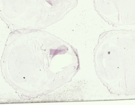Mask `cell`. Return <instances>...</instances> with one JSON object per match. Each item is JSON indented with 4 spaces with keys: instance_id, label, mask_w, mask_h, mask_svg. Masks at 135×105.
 Here are the masks:
<instances>
[{
    "instance_id": "cell-2",
    "label": "cell",
    "mask_w": 135,
    "mask_h": 105,
    "mask_svg": "<svg viewBox=\"0 0 135 105\" xmlns=\"http://www.w3.org/2000/svg\"><path fill=\"white\" fill-rule=\"evenodd\" d=\"M96 9L116 23H135V0H93Z\"/></svg>"
},
{
    "instance_id": "cell-1",
    "label": "cell",
    "mask_w": 135,
    "mask_h": 105,
    "mask_svg": "<svg viewBox=\"0 0 135 105\" xmlns=\"http://www.w3.org/2000/svg\"><path fill=\"white\" fill-rule=\"evenodd\" d=\"M77 4L78 0H0V15L16 26L35 16L65 15Z\"/></svg>"
}]
</instances>
